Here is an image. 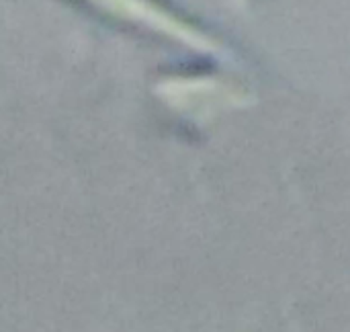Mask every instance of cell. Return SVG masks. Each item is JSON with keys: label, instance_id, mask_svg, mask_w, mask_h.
<instances>
[{"label": "cell", "instance_id": "1", "mask_svg": "<svg viewBox=\"0 0 350 332\" xmlns=\"http://www.w3.org/2000/svg\"><path fill=\"white\" fill-rule=\"evenodd\" d=\"M117 21H127L131 25H142L150 31H158L166 37H174L193 47H211V41L205 39L197 29L183 23L170 10H166L156 0H82Z\"/></svg>", "mask_w": 350, "mask_h": 332}]
</instances>
